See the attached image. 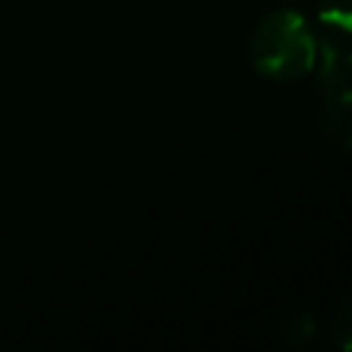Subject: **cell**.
I'll list each match as a JSON object with an SVG mask.
<instances>
[{
  "label": "cell",
  "mask_w": 352,
  "mask_h": 352,
  "mask_svg": "<svg viewBox=\"0 0 352 352\" xmlns=\"http://www.w3.org/2000/svg\"><path fill=\"white\" fill-rule=\"evenodd\" d=\"M250 66L278 82H294L314 72L316 36L294 8L270 11L248 41Z\"/></svg>",
  "instance_id": "cell-1"
},
{
  "label": "cell",
  "mask_w": 352,
  "mask_h": 352,
  "mask_svg": "<svg viewBox=\"0 0 352 352\" xmlns=\"http://www.w3.org/2000/svg\"><path fill=\"white\" fill-rule=\"evenodd\" d=\"M278 336H280V341H283L286 346H292V349H305V346H311L314 338H316V322H314V316L305 314V311H292V314H286V316L280 319Z\"/></svg>",
  "instance_id": "cell-2"
},
{
  "label": "cell",
  "mask_w": 352,
  "mask_h": 352,
  "mask_svg": "<svg viewBox=\"0 0 352 352\" xmlns=\"http://www.w3.org/2000/svg\"><path fill=\"white\" fill-rule=\"evenodd\" d=\"M316 16L330 33L344 38L352 36V0H319Z\"/></svg>",
  "instance_id": "cell-3"
},
{
  "label": "cell",
  "mask_w": 352,
  "mask_h": 352,
  "mask_svg": "<svg viewBox=\"0 0 352 352\" xmlns=\"http://www.w3.org/2000/svg\"><path fill=\"white\" fill-rule=\"evenodd\" d=\"M346 118H349V107H344V104H338V102L322 99L319 113H316V129H319V135L327 138V140H341V132H344Z\"/></svg>",
  "instance_id": "cell-4"
},
{
  "label": "cell",
  "mask_w": 352,
  "mask_h": 352,
  "mask_svg": "<svg viewBox=\"0 0 352 352\" xmlns=\"http://www.w3.org/2000/svg\"><path fill=\"white\" fill-rule=\"evenodd\" d=\"M330 338L338 349L352 352V297L344 300L330 319Z\"/></svg>",
  "instance_id": "cell-5"
},
{
  "label": "cell",
  "mask_w": 352,
  "mask_h": 352,
  "mask_svg": "<svg viewBox=\"0 0 352 352\" xmlns=\"http://www.w3.org/2000/svg\"><path fill=\"white\" fill-rule=\"evenodd\" d=\"M341 140H344V146L352 151V113H349V118H346V124H344V132H341Z\"/></svg>",
  "instance_id": "cell-6"
},
{
  "label": "cell",
  "mask_w": 352,
  "mask_h": 352,
  "mask_svg": "<svg viewBox=\"0 0 352 352\" xmlns=\"http://www.w3.org/2000/svg\"><path fill=\"white\" fill-rule=\"evenodd\" d=\"M346 102H349V107H352V77H349V94H346Z\"/></svg>",
  "instance_id": "cell-7"
}]
</instances>
